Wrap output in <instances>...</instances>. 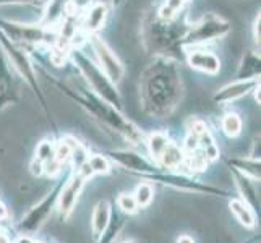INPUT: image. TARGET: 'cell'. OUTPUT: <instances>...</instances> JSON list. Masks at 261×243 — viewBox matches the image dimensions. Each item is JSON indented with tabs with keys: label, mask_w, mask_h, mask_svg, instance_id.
Returning a JSON list of instances; mask_svg holds the SVG:
<instances>
[{
	"label": "cell",
	"mask_w": 261,
	"mask_h": 243,
	"mask_svg": "<svg viewBox=\"0 0 261 243\" xmlns=\"http://www.w3.org/2000/svg\"><path fill=\"white\" fill-rule=\"evenodd\" d=\"M0 243H12L10 238H8V235L4 230H0Z\"/></svg>",
	"instance_id": "37"
},
{
	"label": "cell",
	"mask_w": 261,
	"mask_h": 243,
	"mask_svg": "<svg viewBox=\"0 0 261 243\" xmlns=\"http://www.w3.org/2000/svg\"><path fill=\"white\" fill-rule=\"evenodd\" d=\"M85 183H86V180L75 172L67 182H64V185H62L59 192V198H57V208L64 219H68L71 212L75 211V206L78 203L80 195L83 192Z\"/></svg>",
	"instance_id": "10"
},
{
	"label": "cell",
	"mask_w": 261,
	"mask_h": 243,
	"mask_svg": "<svg viewBox=\"0 0 261 243\" xmlns=\"http://www.w3.org/2000/svg\"><path fill=\"white\" fill-rule=\"evenodd\" d=\"M71 60L75 62L76 67L82 71V75L86 78V81L91 85L94 94H97L99 97H102L104 101H107L109 104H112L115 109L122 111V97L120 93L117 91L115 83L107 78L104 75V71L99 68V65H96L93 60H89L82 50H71Z\"/></svg>",
	"instance_id": "3"
},
{
	"label": "cell",
	"mask_w": 261,
	"mask_h": 243,
	"mask_svg": "<svg viewBox=\"0 0 261 243\" xmlns=\"http://www.w3.org/2000/svg\"><path fill=\"white\" fill-rule=\"evenodd\" d=\"M54 154H56V143L52 140H44L39 143L38 148H36V159L41 160L42 164L52 160Z\"/></svg>",
	"instance_id": "29"
},
{
	"label": "cell",
	"mask_w": 261,
	"mask_h": 243,
	"mask_svg": "<svg viewBox=\"0 0 261 243\" xmlns=\"http://www.w3.org/2000/svg\"><path fill=\"white\" fill-rule=\"evenodd\" d=\"M16 93L10 76H8V70L5 67L4 59L0 57V109H4L5 105L16 102Z\"/></svg>",
	"instance_id": "17"
},
{
	"label": "cell",
	"mask_w": 261,
	"mask_h": 243,
	"mask_svg": "<svg viewBox=\"0 0 261 243\" xmlns=\"http://www.w3.org/2000/svg\"><path fill=\"white\" fill-rule=\"evenodd\" d=\"M255 28H253V33H255V42L259 44V15L256 16V20H255Z\"/></svg>",
	"instance_id": "35"
},
{
	"label": "cell",
	"mask_w": 261,
	"mask_h": 243,
	"mask_svg": "<svg viewBox=\"0 0 261 243\" xmlns=\"http://www.w3.org/2000/svg\"><path fill=\"white\" fill-rule=\"evenodd\" d=\"M112 215V208L107 200H101L93 209V219H91V230H93V238L94 241L99 240V237L102 235V232L106 230L107 224L111 221Z\"/></svg>",
	"instance_id": "15"
},
{
	"label": "cell",
	"mask_w": 261,
	"mask_h": 243,
	"mask_svg": "<svg viewBox=\"0 0 261 243\" xmlns=\"http://www.w3.org/2000/svg\"><path fill=\"white\" fill-rule=\"evenodd\" d=\"M169 143H170V141H169V138L166 137L164 133H161V131L152 133L151 137L148 138V143H146L151 157H152V159H156V160H159L161 154L164 152V149L167 148Z\"/></svg>",
	"instance_id": "25"
},
{
	"label": "cell",
	"mask_w": 261,
	"mask_h": 243,
	"mask_svg": "<svg viewBox=\"0 0 261 243\" xmlns=\"http://www.w3.org/2000/svg\"><path fill=\"white\" fill-rule=\"evenodd\" d=\"M0 31L13 42H42L47 31L38 24H20L0 20Z\"/></svg>",
	"instance_id": "11"
},
{
	"label": "cell",
	"mask_w": 261,
	"mask_h": 243,
	"mask_svg": "<svg viewBox=\"0 0 261 243\" xmlns=\"http://www.w3.org/2000/svg\"><path fill=\"white\" fill-rule=\"evenodd\" d=\"M33 243H41V241H36V240H33Z\"/></svg>",
	"instance_id": "39"
},
{
	"label": "cell",
	"mask_w": 261,
	"mask_h": 243,
	"mask_svg": "<svg viewBox=\"0 0 261 243\" xmlns=\"http://www.w3.org/2000/svg\"><path fill=\"white\" fill-rule=\"evenodd\" d=\"M59 88L68 97L73 99L80 107H83L89 115H93L97 122H101L107 128L122 134V137L125 140H128L132 145H138L143 140V133L137 125L132 120H128L127 117L122 114V111L115 109L112 104L104 101L102 97H99L94 93L83 91V89H73L62 83H59Z\"/></svg>",
	"instance_id": "2"
},
{
	"label": "cell",
	"mask_w": 261,
	"mask_h": 243,
	"mask_svg": "<svg viewBox=\"0 0 261 243\" xmlns=\"http://www.w3.org/2000/svg\"><path fill=\"white\" fill-rule=\"evenodd\" d=\"M140 97L146 114L158 119L172 114L184 97L182 73L177 62L169 57L151 62L140 78Z\"/></svg>",
	"instance_id": "1"
},
{
	"label": "cell",
	"mask_w": 261,
	"mask_h": 243,
	"mask_svg": "<svg viewBox=\"0 0 261 243\" xmlns=\"http://www.w3.org/2000/svg\"><path fill=\"white\" fill-rule=\"evenodd\" d=\"M30 172L34 175V177H41V175H44V164L41 160H38V159H33L31 160V164H30Z\"/></svg>",
	"instance_id": "32"
},
{
	"label": "cell",
	"mask_w": 261,
	"mask_h": 243,
	"mask_svg": "<svg viewBox=\"0 0 261 243\" xmlns=\"http://www.w3.org/2000/svg\"><path fill=\"white\" fill-rule=\"evenodd\" d=\"M185 160V152L182 148H178L174 143H169L167 148L164 149V152L159 157V164L164 169H170V170H177L180 166L184 164Z\"/></svg>",
	"instance_id": "20"
},
{
	"label": "cell",
	"mask_w": 261,
	"mask_h": 243,
	"mask_svg": "<svg viewBox=\"0 0 261 243\" xmlns=\"http://www.w3.org/2000/svg\"><path fill=\"white\" fill-rule=\"evenodd\" d=\"M177 243H196V241H195V238L190 237V235H180V237L177 238Z\"/></svg>",
	"instance_id": "36"
},
{
	"label": "cell",
	"mask_w": 261,
	"mask_h": 243,
	"mask_svg": "<svg viewBox=\"0 0 261 243\" xmlns=\"http://www.w3.org/2000/svg\"><path fill=\"white\" fill-rule=\"evenodd\" d=\"M187 60L192 68L208 75H216L221 70V60L208 50H188Z\"/></svg>",
	"instance_id": "14"
},
{
	"label": "cell",
	"mask_w": 261,
	"mask_h": 243,
	"mask_svg": "<svg viewBox=\"0 0 261 243\" xmlns=\"http://www.w3.org/2000/svg\"><path fill=\"white\" fill-rule=\"evenodd\" d=\"M0 230H2V229H0Z\"/></svg>",
	"instance_id": "41"
},
{
	"label": "cell",
	"mask_w": 261,
	"mask_h": 243,
	"mask_svg": "<svg viewBox=\"0 0 261 243\" xmlns=\"http://www.w3.org/2000/svg\"><path fill=\"white\" fill-rule=\"evenodd\" d=\"M230 30H232V26L227 20H224L219 15L208 13L188 30V33L184 36V41L188 46H196V44L219 39L222 36L229 34Z\"/></svg>",
	"instance_id": "5"
},
{
	"label": "cell",
	"mask_w": 261,
	"mask_h": 243,
	"mask_svg": "<svg viewBox=\"0 0 261 243\" xmlns=\"http://www.w3.org/2000/svg\"><path fill=\"white\" fill-rule=\"evenodd\" d=\"M107 156H109V159L114 160L115 164L123 167L125 170H130L133 174H140L143 177H151L161 172L159 166L148 160L145 156L138 154V152L123 149V151H111V152H107Z\"/></svg>",
	"instance_id": "9"
},
{
	"label": "cell",
	"mask_w": 261,
	"mask_h": 243,
	"mask_svg": "<svg viewBox=\"0 0 261 243\" xmlns=\"http://www.w3.org/2000/svg\"><path fill=\"white\" fill-rule=\"evenodd\" d=\"M227 162L232 169L239 170L240 174L259 182V157L251 156V157H242V159H230Z\"/></svg>",
	"instance_id": "21"
},
{
	"label": "cell",
	"mask_w": 261,
	"mask_h": 243,
	"mask_svg": "<svg viewBox=\"0 0 261 243\" xmlns=\"http://www.w3.org/2000/svg\"><path fill=\"white\" fill-rule=\"evenodd\" d=\"M16 243H33V238L28 237V235H23V237H20L16 240Z\"/></svg>",
	"instance_id": "38"
},
{
	"label": "cell",
	"mask_w": 261,
	"mask_h": 243,
	"mask_svg": "<svg viewBox=\"0 0 261 243\" xmlns=\"http://www.w3.org/2000/svg\"><path fill=\"white\" fill-rule=\"evenodd\" d=\"M0 46H2L4 52L8 56V59L12 60V64L15 65V68L18 70V73H20L24 79L26 83L31 86V89L34 91L36 97H38V101L41 104V107L44 109L47 115H50L49 109H47V102H46V97L41 93V88L38 85V76H36V71H34V67L31 64L30 57L26 56V52L23 49L18 47V44L10 41L7 38V36L0 31Z\"/></svg>",
	"instance_id": "4"
},
{
	"label": "cell",
	"mask_w": 261,
	"mask_h": 243,
	"mask_svg": "<svg viewBox=\"0 0 261 243\" xmlns=\"http://www.w3.org/2000/svg\"><path fill=\"white\" fill-rule=\"evenodd\" d=\"M230 174L233 177V180H236V186L237 190L240 193V200H244L250 208H259V195H258V188H256V180L250 178L244 174H240L239 170L232 169L230 167Z\"/></svg>",
	"instance_id": "13"
},
{
	"label": "cell",
	"mask_w": 261,
	"mask_h": 243,
	"mask_svg": "<svg viewBox=\"0 0 261 243\" xmlns=\"http://www.w3.org/2000/svg\"><path fill=\"white\" fill-rule=\"evenodd\" d=\"M107 16V5L104 4H94L93 7L88 8L86 16H85V30L88 33H96L102 28Z\"/></svg>",
	"instance_id": "18"
},
{
	"label": "cell",
	"mask_w": 261,
	"mask_h": 243,
	"mask_svg": "<svg viewBox=\"0 0 261 243\" xmlns=\"http://www.w3.org/2000/svg\"><path fill=\"white\" fill-rule=\"evenodd\" d=\"M230 212L236 215V219L247 229H255L256 227V215L253 208L244 201V200H230L229 203Z\"/></svg>",
	"instance_id": "16"
},
{
	"label": "cell",
	"mask_w": 261,
	"mask_h": 243,
	"mask_svg": "<svg viewBox=\"0 0 261 243\" xmlns=\"http://www.w3.org/2000/svg\"><path fill=\"white\" fill-rule=\"evenodd\" d=\"M123 243H132V241H123Z\"/></svg>",
	"instance_id": "40"
},
{
	"label": "cell",
	"mask_w": 261,
	"mask_h": 243,
	"mask_svg": "<svg viewBox=\"0 0 261 243\" xmlns=\"http://www.w3.org/2000/svg\"><path fill=\"white\" fill-rule=\"evenodd\" d=\"M125 222H127V215L112 212L109 224H107L106 230L102 232V235L99 237V240L96 243H114L117 240V237L120 235L122 229L125 227Z\"/></svg>",
	"instance_id": "22"
},
{
	"label": "cell",
	"mask_w": 261,
	"mask_h": 243,
	"mask_svg": "<svg viewBox=\"0 0 261 243\" xmlns=\"http://www.w3.org/2000/svg\"><path fill=\"white\" fill-rule=\"evenodd\" d=\"M198 146L201 148V152L204 154V157L208 159V162L216 160L219 157V148L214 143V138H213V134L208 128L198 137Z\"/></svg>",
	"instance_id": "23"
},
{
	"label": "cell",
	"mask_w": 261,
	"mask_h": 243,
	"mask_svg": "<svg viewBox=\"0 0 261 243\" xmlns=\"http://www.w3.org/2000/svg\"><path fill=\"white\" fill-rule=\"evenodd\" d=\"M88 164L91 167L93 174L94 175H107L112 170L111 167V162H109V157H106L102 154H94V156H89L88 157Z\"/></svg>",
	"instance_id": "27"
},
{
	"label": "cell",
	"mask_w": 261,
	"mask_h": 243,
	"mask_svg": "<svg viewBox=\"0 0 261 243\" xmlns=\"http://www.w3.org/2000/svg\"><path fill=\"white\" fill-rule=\"evenodd\" d=\"M38 0H0V5H16V4H34Z\"/></svg>",
	"instance_id": "33"
},
{
	"label": "cell",
	"mask_w": 261,
	"mask_h": 243,
	"mask_svg": "<svg viewBox=\"0 0 261 243\" xmlns=\"http://www.w3.org/2000/svg\"><path fill=\"white\" fill-rule=\"evenodd\" d=\"M258 83H259L258 78H255V79H236L233 83L219 89L214 96V101L219 102V104L233 102V101H237V99L244 97L245 94H248L251 89H255V86Z\"/></svg>",
	"instance_id": "12"
},
{
	"label": "cell",
	"mask_w": 261,
	"mask_h": 243,
	"mask_svg": "<svg viewBox=\"0 0 261 243\" xmlns=\"http://www.w3.org/2000/svg\"><path fill=\"white\" fill-rule=\"evenodd\" d=\"M222 131L230 138H236L242 131V120L237 114H227L222 119Z\"/></svg>",
	"instance_id": "26"
},
{
	"label": "cell",
	"mask_w": 261,
	"mask_h": 243,
	"mask_svg": "<svg viewBox=\"0 0 261 243\" xmlns=\"http://www.w3.org/2000/svg\"><path fill=\"white\" fill-rule=\"evenodd\" d=\"M259 76V56L253 52H247L244 59H242L239 71H237V79H255Z\"/></svg>",
	"instance_id": "19"
},
{
	"label": "cell",
	"mask_w": 261,
	"mask_h": 243,
	"mask_svg": "<svg viewBox=\"0 0 261 243\" xmlns=\"http://www.w3.org/2000/svg\"><path fill=\"white\" fill-rule=\"evenodd\" d=\"M185 0H166V4L161 7L159 18L163 21H170L177 15V12L184 7Z\"/></svg>",
	"instance_id": "30"
},
{
	"label": "cell",
	"mask_w": 261,
	"mask_h": 243,
	"mask_svg": "<svg viewBox=\"0 0 261 243\" xmlns=\"http://www.w3.org/2000/svg\"><path fill=\"white\" fill-rule=\"evenodd\" d=\"M133 198H135V201H137L140 209L148 208V206L152 203V200H154V186L148 182L140 183L137 188H135Z\"/></svg>",
	"instance_id": "24"
},
{
	"label": "cell",
	"mask_w": 261,
	"mask_h": 243,
	"mask_svg": "<svg viewBox=\"0 0 261 243\" xmlns=\"http://www.w3.org/2000/svg\"><path fill=\"white\" fill-rule=\"evenodd\" d=\"M70 156H71L70 146L67 145L64 140H60L56 145V154H54V159H56L60 166H65L67 162L70 160Z\"/></svg>",
	"instance_id": "31"
},
{
	"label": "cell",
	"mask_w": 261,
	"mask_h": 243,
	"mask_svg": "<svg viewBox=\"0 0 261 243\" xmlns=\"http://www.w3.org/2000/svg\"><path fill=\"white\" fill-rule=\"evenodd\" d=\"M91 46L99 60V68L104 71V75L109 78L112 83H119L125 75V68L122 65V62L119 60V57L115 56V52L107 46L101 38H97V36H93L91 38Z\"/></svg>",
	"instance_id": "8"
},
{
	"label": "cell",
	"mask_w": 261,
	"mask_h": 243,
	"mask_svg": "<svg viewBox=\"0 0 261 243\" xmlns=\"http://www.w3.org/2000/svg\"><path fill=\"white\" fill-rule=\"evenodd\" d=\"M62 185H64V182H59L38 204L34 206V208H31L23 215V219L20 222V229L23 233L24 232L26 233L39 232L44 224L49 221L54 209L57 208V198H59V192H60Z\"/></svg>",
	"instance_id": "6"
},
{
	"label": "cell",
	"mask_w": 261,
	"mask_h": 243,
	"mask_svg": "<svg viewBox=\"0 0 261 243\" xmlns=\"http://www.w3.org/2000/svg\"><path fill=\"white\" fill-rule=\"evenodd\" d=\"M154 182H159L166 186H172L175 190H184V192H193V193H206V195H216V196H229V192L221 190L211 185H206L198 182V180L188 177L187 174H172V172H158L154 175L148 177Z\"/></svg>",
	"instance_id": "7"
},
{
	"label": "cell",
	"mask_w": 261,
	"mask_h": 243,
	"mask_svg": "<svg viewBox=\"0 0 261 243\" xmlns=\"http://www.w3.org/2000/svg\"><path fill=\"white\" fill-rule=\"evenodd\" d=\"M10 219V212H8L7 206L2 203V200H0V221H8Z\"/></svg>",
	"instance_id": "34"
},
{
	"label": "cell",
	"mask_w": 261,
	"mask_h": 243,
	"mask_svg": "<svg viewBox=\"0 0 261 243\" xmlns=\"http://www.w3.org/2000/svg\"><path fill=\"white\" fill-rule=\"evenodd\" d=\"M117 206H119L120 212L125 214V215H133V214H137L140 211L133 195H130V193L119 195V198H117Z\"/></svg>",
	"instance_id": "28"
}]
</instances>
